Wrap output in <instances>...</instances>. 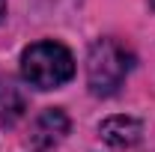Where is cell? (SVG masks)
Masks as SVG:
<instances>
[{"instance_id": "6da1fadb", "label": "cell", "mask_w": 155, "mask_h": 152, "mask_svg": "<svg viewBox=\"0 0 155 152\" xmlns=\"http://www.w3.org/2000/svg\"><path fill=\"white\" fill-rule=\"evenodd\" d=\"M21 75L36 90H57L75 75V57L60 42H36L21 54Z\"/></svg>"}, {"instance_id": "7a4b0ae2", "label": "cell", "mask_w": 155, "mask_h": 152, "mask_svg": "<svg viewBox=\"0 0 155 152\" xmlns=\"http://www.w3.org/2000/svg\"><path fill=\"white\" fill-rule=\"evenodd\" d=\"M131 69V54L114 39H98L87 57V84L93 95H114Z\"/></svg>"}, {"instance_id": "3957f363", "label": "cell", "mask_w": 155, "mask_h": 152, "mask_svg": "<svg viewBox=\"0 0 155 152\" xmlns=\"http://www.w3.org/2000/svg\"><path fill=\"white\" fill-rule=\"evenodd\" d=\"M66 134H69V116L63 114L60 107H48V111H42L36 116L27 143H30V149H36V152H48L51 146H57Z\"/></svg>"}, {"instance_id": "277c9868", "label": "cell", "mask_w": 155, "mask_h": 152, "mask_svg": "<svg viewBox=\"0 0 155 152\" xmlns=\"http://www.w3.org/2000/svg\"><path fill=\"white\" fill-rule=\"evenodd\" d=\"M98 134H101L110 146L128 149V146H134L137 140H140L143 125H140V119H134V116H110V119H104V122L98 125Z\"/></svg>"}, {"instance_id": "5b68a950", "label": "cell", "mask_w": 155, "mask_h": 152, "mask_svg": "<svg viewBox=\"0 0 155 152\" xmlns=\"http://www.w3.org/2000/svg\"><path fill=\"white\" fill-rule=\"evenodd\" d=\"M3 15H6V0H0V21H3Z\"/></svg>"}, {"instance_id": "8992f818", "label": "cell", "mask_w": 155, "mask_h": 152, "mask_svg": "<svg viewBox=\"0 0 155 152\" xmlns=\"http://www.w3.org/2000/svg\"><path fill=\"white\" fill-rule=\"evenodd\" d=\"M152 6H155V0H152Z\"/></svg>"}]
</instances>
